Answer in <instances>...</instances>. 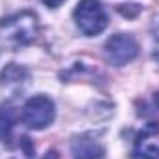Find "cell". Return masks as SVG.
Here are the masks:
<instances>
[{
	"mask_svg": "<svg viewBox=\"0 0 159 159\" xmlns=\"http://www.w3.org/2000/svg\"><path fill=\"white\" fill-rule=\"evenodd\" d=\"M0 30L6 34L7 39H11L19 46H26L32 41H35L39 32L37 15L34 11H19L11 17H6L0 20Z\"/></svg>",
	"mask_w": 159,
	"mask_h": 159,
	"instance_id": "obj_1",
	"label": "cell"
},
{
	"mask_svg": "<svg viewBox=\"0 0 159 159\" xmlns=\"http://www.w3.org/2000/svg\"><path fill=\"white\" fill-rule=\"evenodd\" d=\"M74 20L83 35H98L106 30L109 19L100 0H81L74 7Z\"/></svg>",
	"mask_w": 159,
	"mask_h": 159,
	"instance_id": "obj_2",
	"label": "cell"
},
{
	"mask_svg": "<svg viewBox=\"0 0 159 159\" xmlns=\"http://www.w3.org/2000/svg\"><path fill=\"white\" fill-rule=\"evenodd\" d=\"M54 117H56L54 102L44 94L32 96L22 107V122L30 129H44L54 122Z\"/></svg>",
	"mask_w": 159,
	"mask_h": 159,
	"instance_id": "obj_3",
	"label": "cell"
},
{
	"mask_svg": "<svg viewBox=\"0 0 159 159\" xmlns=\"http://www.w3.org/2000/svg\"><path fill=\"white\" fill-rule=\"evenodd\" d=\"M104 52L111 65L122 67L139 56V43L135 41V37H131L128 34H115L106 41Z\"/></svg>",
	"mask_w": 159,
	"mask_h": 159,
	"instance_id": "obj_4",
	"label": "cell"
},
{
	"mask_svg": "<svg viewBox=\"0 0 159 159\" xmlns=\"http://www.w3.org/2000/svg\"><path fill=\"white\" fill-rule=\"evenodd\" d=\"M157 126H146L135 139L133 157L135 159H159V137Z\"/></svg>",
	"mask_w": 159,
	"mask_h": 159,
	"instance_id": "obj_5",
	"label": "cell"
},
{
	"mask_svg": "<svg viewBox=\"0 0 159 159\" xmlns=\"http://www.w3.org/2000/svg\"><path fill=\"white\" fill-rule=\"evenodd\" d=\"M70 154L74 159H104L106 148L98 139L89 133L76 135L70 143Z\"/></svg>",
	"mask_w": 159,
	"mask_h": 159,
	"instance_id": "obj_6",
	"label": "cell"
},
{
	"mask_svg": "<svg viewBox=\"0 0 159 159\" xmlns=\"http://www.w3.org/2000/svg\"><path fill=\"white\" fill-rule=\"evenodd\" d=\"M30 80V72L28 69L17 65V63H9L4 67L2 74H0V87L4 91H9V93H17L20 91Z\"/></svg>",
	"mask_w": 159,
	"mask_h": 159,
	"instance_id": "obj_7",
	"label": "cell"
},
{
	"mask_svg": "<svg viewBox=\"0 0 159 159\" xmlns=\"http://www.w3.org/2000/svg\"><path fill=\"white\" fill-rule=\"evenodd\" d=\"M17 122V113L11 106H0V139H7Z\"/></svg>",
	"mask_w": 159,
	"mask_h": 159,
	"instance_id": "obj_8",
	"label": "cell"
},
{
	"mask_svg": "<svg viewBox=\"0 0 159 159\" xmlns=\"http://www.w3.org/2000/svg\"><path fill=\"white\" fill-rule=\"evenodd\" d=\"M117 9H119L120 15H124L128 19H135L141 13V6L139 4H120V6H117Z\"/></svg>",
	"mask_w": 159,
	"mask_h": 159,
	"instance_id": "obj_9",
	"label": "cell"
},
{
	"mask_svg": "<svg viewBox=\"0 0 159 159\" xmlns=\"http://www.w3.org/2000/svg\"><path fill=\"white\" fill-rule=\"evenodd\" d=\"M152 34H154V37L159 41V15H156V19L152 20Z\"/></svg>",
	"mask_w": 159,
	"mask_h": 159,
	"instance_id": "obj_10",
	"label": "cell"
},
{
	"mask_svg": "<svg viewBox=\"0 0 159 159\" xmlns=\"http://www.w3.org/2000/svg\"><path fill=\"white\" fill-rule=\"evenodd\" d=\"M44 2V6H48V7H59L65 0H43Z\"/></svg>",
	"mask_w": 159,
	"mask_h": 159,
	"instance_id": "obj_11",
	"label": "cell"
},
{
	"mask_svg": "<svg viewBox=\"0 0 159 159\" xmlns=\"http://www.w3.org/2000/svg\"><path fill=\"white\" fill-rule=\"evenodd\" d=\"M154 57L159 61V41H157V44H156V48H154Z\"/></svg>",
	"mask_w": 159,
	"mask_h": 159,
	"instance_id": "obj_12",
	"label": "cell"
},
{
	"mask_svg": "<svg viewBox=\"0 0 159 159\" xmlns=\"http://www.w3.org/2000/svg\"><path fill=\"white\" fill-rule=\"evenodd\" d=\"M0 50H2V48H0Z\"/></svg>",
	"mask_w": 159,
	"mask_h": 159,
	"instance_id": "obj_13",
	"label": "cell"
}]
</instances>
